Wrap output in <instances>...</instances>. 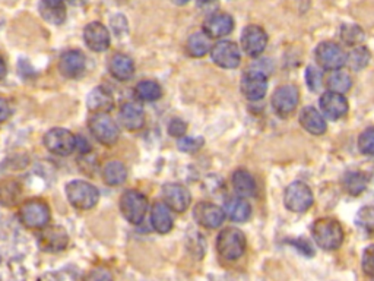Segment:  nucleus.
Masks as SVG:
<instances>
[{"instance_id": "f257e3e1", "label": "nucleus", "mask_w": 374, "mask_h": 281, "mask_svg": "<svg viewBox=\"0 0 374 281\" xmlns=\"http://www.w3.org/2000/svg\"><path fill=\"white\" fill-rule=\"evenodd\" d=\"M312 235L316 244L323 251H336L344 242L341 223L330 217L316 220L312 226Z\"/></svg>"}, {"instance_id": "f03ea898", "label": "nucleus", "mask_w": 374, "mask_h": 281, "mask_svg": "<svg viewBox=\"0 0 374 281\" xmlns=\"http://www.w3.org/2000/svg\"><path fill=\"white\" fill-rule=\"evenodd\" d=\"M247 248V240L241 230L236 227H227L220 232L217 237V251L218 255L225 261L240 259Z\"/></svg>"}, {"instance_id": "7ed1b4c3", "label": "nucleus", "mask_w": 374, "mask_h": 281, "mask_svg": "<svg viewBox=\"0 0 374 281\" xmlns=\"http://www.w3.org/2000/svg\"><path fill=\"white\" fill-rule=\"evenodd\" d=\"M66 198L75 209H93L100 201V190L86 181H72L66 185Z\"/></svg>"}, {"instance_id": "20e7f679", "label": "nucleus", "mask_w": 374, "mask_h": 281, "mask_svg": "<svg viewBox=\"0 0 374 281\" xmlns=\"http://www.w3.org/2000/svg\"><path fill=\"white\" fill-rule=\"evenodd\" d=\"M88 128L95 140L104 147H113L120 138V126L109 113H94L88 120Z\"/></svg>"}, {"instance_id": "39448f33", "label": "nucleus", "mask_w": 374, "mask_h": 281, "mask_svg": "<svg viewBox=\"0 0 374 281\" xmlns=\"http://www.w3.org/2000/svg\"><path fill=\"white\" fill-rule=\"evenodd\" d=\"M20 220L31 230H43L51 220L50 207L46 201L39 198L28 200L20 208Z\"/></svg>"}, {"instance_id": "423d86ee", "label": "nucleus", "mask_w": 374, "mask_h": 281, "mask_svg": "<svg viewBox=\"0 0 374 281\" xmlns=\"http://www.w3.org/2000/svg\"><path fill=\"white\" fill-rule=\"evenodd\" d=\"M119 205L121 216L133 226H138L144 221L149 207L147 197L138 189H129L123 192Z\"/></svg>"}, {"instance_id": "0eeeda50", "label": "nucleus", "mask_w": 374, "mask_h": 281, "mask_svg": "<svg viewBox=\"0 0 374 281\" xmlns=\"http://www.w3.org/2000/svg\"><path fill=\"white\" fill-rule=\"evenodd\" d=\"M314 58L320 69L329 70V72L342 69L348 60V55L344 48L333 41L320 43L314 50Z\"/></svg>"}, {"instance_id": "6e6552de", "label": "nucleus", "mask_w": 374, "mask_h": 281, "mask_svg": "<svg viewBox=\"0 0 374 281\" xmlns=\"http://www.w3.org/2000/svg\"><path fill=\"white\" fill-rule=\"evenodd\" d=\"M314 202L313 192L305 182H293L283 192V204L293 213H306Z\"/></svg>"}, {"instance_id": "1a4fd4ad", "label": "nucleus", "mask_w": 374, "mask_h": 281, "mask_svg": "<svg viewBox=\"0 0 374 281\" xmlns=\"http://www.w3.org/2000/svg\"><path fill=\"white\" fill-rule=\"evenodd\" d=\"M44 147L55 155L67 157L76 151V136L63 128H53L43 138Z\"/></svg>"}, {"instance_id": "9d476101", "label": "nucleus", "mask_w": 374, "mask_h": 281, "mask_svg": "<svg viewBox=\"0 0 374 281\" xmlns=\"http://www.w3.org/2000/svg\"><path fill=\"white\" fill-rule=\"evenodd\" d=\"M300 103V91L295 85H281L272 94V109L279 117L291 116Z\"/></svg>"}, {"instance_id": "9b49d317", "label": "nucleus", "mask_w": 374, "mask_h": 281, "mask_svg": "<svg viewBox=\"0 0 374 281\" xmlns=\"http://www.w3.org/2000/svg\"><path fill=\"white\" fill-rule=\"evenodd\" d=\"M240 88L247 100L259 101L268 93V74L259 69H251L243 75Z\"/></svg>"}, {"instance_id": "f8f14e48", "label": "nucleus", "mask_w": 374, "mask_h": 281, "mask_svg": "<svg viewBox=\"0 0 374 281\" xmlns=\"http://www.w3.org/2000/svg\"><path fill=\"white\" fill-rule=\"evenodd\" d=\"M212 62L222 69H236L241 63V51L234 41L222 40L211 48Z\"/></svg>"}, {"instance_id": "ddd939ff", "label": "nucleus", "mask_w": 374, "mask_h": 281, "mask_svg": "<svg viewBox=\"0 0 374 281\" xmlns=\"http://www.w3.org/2000/svg\"><path fill=\"white\" fill-rule=\"evenodd\" d=\"M268 34L259 25H247L241 32V48L247 56L259 58L268 46Z\"/></svg>"}, {"instance_id": "4468645a", "label": "nucleus", "mask_w": 374, "mask_h": 281, "mask_svg": "<svg viewBox=\"0 0 374 281\" xmlns=\"http://www.w3.org/2000/svg\"><path fill=\"white\" fill-rule=\"evenodd\" d=\"M225 217L224 208L212 202H199L193 208L194 221L205 228H209V230L221 227Z\"/></svg>"}, {"instance_id": "2eb2a0df", "label": "nucleus", "mask_w": 374, "mask_h": 281, "mask_svg": "<svg viewBox=\"0 0 374 281\" xmlns=\"http://www.w3.org/2000/svg\"><path fill=\"white\" fill-rule=\"evenodd\" d=\"M163 202L174 213H185L192 204L190 190L182 183H167L163 188Z\"/></svg>"}, {"instance_id": "dca6fc26", "label": "nucleus", "mask_w": 374, "mask_h": 281, "mask_svg": "<svg viewBox=\"0 0 374 281\" xmlns=\"http://www.w3.org/2000/svg\"><path fill=\"white\" fill-rule=\"evenodd\" d=\"M320 112L329 120H340L347 116L349 110L348 100L344 94L326 91L319 100Z\"/></svg>"}, {"instance_id": "f3484780", "label": "nucleus", "mask_w": 374, "mask_h": 281, "mask_svg": "<svg viewBox=\"0 0 374 281\" xmlns=\"http://www.w3.org/2000/svg\"><path fill=\"white\" fill-rule=\"evenodd\" d=\"M86 69V58L81 50H67L60 56L59 70L65 78L76 79L84 75Z\"/></svg>"}, {"instance_id": "a211bd4d", "label": "nucleus", "mask_w": 374, "mask_h": 281, "mask_svg": "<svg viewBox=\"0 0 374 281\" xmlns=\"http://www.w3.org/2000/svg\"><path fill=\"white\" fill-rule=\"evenodd\" d=\"M84 41L88 46V48L95 51V53H102L105 50H109L112 37L109 30L105 28L101 22H91L88 24L84 30Z\"/></svg>"}, {"instance_id": "6ab92c4d", "label": "nucleus", "mask_w": 374, "mask_h": 281, "mask_svg": "<svg viewBox=\"0 0 374 281\" xmlns=\"http://www.w3.org/2000/svg\"><path fill=\"white\" fill-rule=\"evenodd\" d=\"M69 237L67 233L63 227L59 226H47L46 228H43V232L40 233L39 237V244L40 248L46 252H60L63 251L66 246H67Z\"/></svg>"}, {"instance_id": "aec40b11", "label": "nucleus", "mask_w": 374, "mask_h": 281, "mask_svg": "<svg viewBox=\"0 0 374 281\" xmlns=\"http://www.w3.org/2000/svg\"><path fill=\"white\" fill-rule=\"evenodd\" d=\"M233 30H234L233 16L224 12L211 15L203 22V32L209 39H222L225 35L233 32Z\"/></svg>"}, {"instance_id": "412c9836", "label": "nucleus", "mask_w": 374, "mask_h": 281, "mask_svg": "<svg viewBox=\"0 0 374 281\" xmlns=\"http://www.w3.org/2000/svg\"><path fill=\"white\" fill-rule=\"evenodd\" d=\"M119 122L120 126L129 132L140 131L145 125V112L136 103H126L119 112Z\"/></svg>"}, {"instance_id": "4be33fe9", "label": "nucleus", "mask_w": 374, "mask_h": 281, "mask_svg": "<svg viewBox=\"0 0 374 281\" xmlns=\"http://www.w3.org/2000/svg\"><path fill=\"white\" fill-rule=\"evenodd\" d=\"M300 125L305 128V131L316 136L323 135L328 129L326 119L322 115V112H319L316 107H312V105H307V107L301 110Z\"/></svg>"}, {"instance_id": "5701e85b", "label": "nucleus", "mask_w": 374, "mask_h": 281, "mask_svg": "<svg viewBox=\"0 0 374 281\" xmlns=\"http://www.w3.org/2000/svg\"><path fill=\"white\" fill-rule=\"evenodd\" d=\"M86 107L93 115L94 113H109L114 107L113 94L104 86H95L94 90L88 94Z\"/></svg>"}, {"instance_id": "b1692460", "label": "nucleus", "mask_w": 374, "mask_h": 281, "mask_svg": "<svg viewBox=\"0 0 374 281\" xmlns=\"http://www.w3.org/2000/svg\"><path fill=\"white\" fill-rule=\"evenodd\" d=\"M170 208L164 202H155L151 208V226L159 235H167L173 230L174 220Z\"/></svg>"}, {"instance_id": "393cba45", "label": "nucleus", "mask_w": 374, "mask_h": 281, "mask_svg": "<svg viewBox=\"0 0 374 281\" xmlns=\"http://www.w3.org/2000/svg\"><path fill=\"white\" fill-rule=\"evenodd\" d=\"M39 9L43 20L51 25H62L66 20L65 0H41Z\"/></svg>"}, {"instance_id": "a878e982", "label": "nucleus", "mask_w": 374, "mask_h": 281, "mask_svg": "<svg viewBox=\"0 0 374 281\" xmlns=\"http://www.w3.org/2000/svg\"><path fill=\"white\" fill-rule=\"evenodd\" d=\"M109 72L117 81H129L135 74V63L128 55L116 53L109 62Z\"/></svg>"}, {"instance_id": "bb28decb", "label": "nucleus", "mask_w": 374, "mask_h": 281, "mask_svg": "<svg viewBox=\"0 0 374 281\" xmlns=\"http://www.w3.org/2000/svg\"><path fill=\"white\" fill-rule=\"evenodd\" d=\"M231 183H233V188L236 193L241 198H251L255 197L256 193V181L252 176V173H248L244 169H239L233 173V178H231Z\"/></svg>"}, {"instance_id": "cd10ccee", "label": "nucleus", "mask_w": 374, "mask_h": 281, "mask_svg": "<svg viewBox=\"0 0 374 281\" xmlns=\"http://www.w3.org/2000/svg\"><path fill=\"white\" fill-rule=\"evenodd\" d=\"M225 216L236 223H244L252 216V207L246 198H231L224 204Z\"/></svg>"}, {"instance_id": "c85d7f7f", "label": "nucleus", "mask_w": 374, "mask_h": 281, "mask_svg": "<svg viewBox=\"0 0 374 281\" xmlns=\"http://www.w3.org/2000/svg\"><path fill=\"white\" fill-rule=\"evenodd\" d=\"M128 179V169L121 162H109L102 169V181L109 186H120Z\"/></svg>"}, {"instance_id": "c756f323", "label": "nucleus", "mask_w": 374, "mask_h": 281, "mask_svg": "<svg viewBox=\"0 0 374 281\" xmlns=\"http://www.w3.org/2000/svg\"><path fill=\"white\" fill-rule=\"evenodd\" d=\"M342 186L349 193L351 197H359L363 192H366L368 186V176L363 171L352 170L344 174L342 179Z\"/></svg>"}, {"instance_id": "7c9ffc66", "label": "nucleus", "mask_w": 374, "mask_h": 281, "mask_svg": "<svg viewBox=\"0 0 374 281\" xmlns=\"http://www.w3.org/2000/svg\"><path fill=\"white\" fill-rule=\"evenodd\" d=\"M211 48H212L211 39L203 31L193 32L186 43L187 55L192 58H198V59L203 58L211 51Z\"/></svg>"}, {"instance_id": "2f4dec72", "label": "nucleus", "mask_w": 374, "mask_h": 281, "mask_svg": "<svg viewBox=\"0 0 374 281\" xmlns=\"http://www.w3.org/2000/svg\"><path fill=\"white\" fill-rule=\"evenodd\" d=\"M133 91H135L136 98H139L140 101H145V103L156 101L163 96L161 85H159L156 81H152V79H145V81L138 82Z\"/></svg>"}, {"instance_id": "473e14b6", "label": "nucleus", "mask_w": 374, "mask_h": 281, "mask_svg": "<svg viewBox=\"0 0 374 281\" xmlns=\"http://www.w3.org/2000/svg\"><path fill=\"white\" fill-rule=\"evenodd\" d=\"M326 86H328V91L338 93V94H345L351 90L352 79H351L349 74L345 72V70H342V69L333 70V72H330V75L328 77Z\"/></svg>"}, {"instance_id": "72a5a7b5", "label": "nucleus", "mask_w": 374, "mask_h": 281, "mask_svg": "<svg viewBox=\"0 0 374 281\" xmlns=\"http://www.w3.org/2000/svg\"><path fill=\"white\" fill-rule=\"evenodd\" d=\"M340 37L344 44L349 47H357L361 46L364 40V31L357 24H344L340 30Z\"/></svg>"}, {"instance_id": "f704fd0d", "label": "nucleus", "mask_w": 374, "mask_h": 281, "mask_svg": "<svg viewBox=\"0 0 374 281\" xmlns=\"http://www.w3.org/2000/svg\"><path fill=\"white\" fill-rule=\"evenodd\" d=\"M370 59H371L370 50L366 46H357L348 53L347 65H349V67L354 70H361L368 65Z\"/></svg>"}, {"instance_id": "c9c22d12", "label": "nucleus", "mask_w": 374, "mask_h": 281, "mask_svg": "<svg viewBox=\"0 0 374 281\" xmlns=\"http://www.w3.org/2000/svg\"><path fill=\"white\" fill-rule=\"evenodd\" d=\"M355 224L360 228L361 232H364L368 236H374V207L367 205L363 207L357 217H355Z\"/></svg>"}, {"instance_id": "e433bc0d", "label": "nucleus", "mask_w": 374, "mask_h": 281, "mask_svg": "<svg viewBox=\"0 0 374 281\" xmlns=\"http://www.w3.org/2000/svg\"><path fill=\"white\" fill-rule=\"evenodd\" d=\"M21 197V188L16 182H4L0 185V204L11 207Z\"/></svg>"}, {"instance_id": "4c0bfd02", "label": "nucleus", "mask_w": 374, "mask_h": 281, "mask_svg": "<svg viewBox=\"0 0 374 281\" xmlns=\"http://www.w3.org/2000/svg\"><path fill=\"white\" fill-rule=\"evenodd\" d=\"M305 78H306L307 86L310 88V91L316 93L320 90V86L323 85V72H322V69L317 66H309L306 69Z\"/></svg>"}, {"instance_id": "58836bf2", "label": "nucleus", "mask_w": 374, "mask_h": 281, "mask_svg": "<svg viewBox=\"0 0 374 281\" xmlns=\"http://www.w3.org/2000/svg\"><path fill=\"white\" fill-rule=\"evenodd\" d=\"M359 148L364 155H374V128H367L360 133Z\"/></svg>"}, {"instance_id": "ea45409f", "label": "nucleus", "mask_w": 374, "mask_h": 281, "mask_svg": "<svg viewBox=\"0 0 374 281\" xmlns=\"http://www.w3.org/2000/svg\"><path fill=\"white\" fill-rule=\"evenodd\" d=\"M205 144L203 138H189V136H183L179 139V147L180 151L187 152V154H193V152H198Z\"/></svg>"}, {"instance_id": "a19ab883", "label": "nucleus", "mask_w": 374, "mask_h": 281, "mask_svg": "<svg viewBox=\"0 0 374 281\" xmlns=\"http://www.w3.org/2000/svg\"><path fill=\"white\" fill-rule=\"evenodd\" d=\"M361 267L367 275L374 278V244L368 246V248H366V251L363 252Z\"/></svg>"}, {"instance_id": "79ce46f5", "label": "nucleus", "mask_w": 374, "mask_h": 281, "mask_svg": "<svg viewBox=\"0 0 374 281\" xmlns=\"http://www.w3.org/2000/svg\"><path fill=\"white\" fill-rule=\"evenodd\" d=\"M84 281H114L113 274L105 268H94L88 273Z\"/></svg>"}, {"instance_id": "37998d69", "label": "nucleus", "mask_w": 374, "mask_h": 281, "mask_svg": "<svg viewBox=\"0 0 374 281\" xmlns=\"http://www.w3.org/2000/svg\"><path fill=\"white\" fill-rule=\"evenodd\" d=\"M187 131V123L182 119H173L168 123V133L174 138H183Z\"/></svg>"}, {"instance_id": "c03bdc74", "label": "nucleus", "mask_w": 374, "mask_h": 281, "mask_svg": "<svg viewBox=\"0 0 374 281\" xmlns=\"http://www.w3.org/2000/svg\"><path fill=\"white\" fill-rule=\"evenodd\" d=\"M13 113V109H12V104L8 98L5 97H0V123L6 122Z\"/></svg>"}, {"instance_id": "a18cd8bd", "label": "nucleus", "mask_w": 374, "mask_h": 281, "mask_svg": "<svg viewBox=\"0 0 374 281\" xmlns=\"http://www.w3.org/2000/svg\"><path fill=\"white\" fill-rule=\"evenodd\" d=\"M90 150H91L90 144H88L82 136H76V151H79L81 154H86Z\"/></svg>"}, {"instance_id": "49530a36", "label": "nucleus", "mask_w": 374, "mask_h": 281, "mask_svg": "<svg viewBox=\"0 0 374 281\" xmlns=\"http://www.w3.org/2000/svg\"><path fill=\"white\" fill-rule=\"evenodd\" d=\"M6 70H8V67H6V62H5L4 56L0 55V81H2V79L6 77Z\"/></svg>"}, {"instance_id": "de8ad7c7", "label": "nucleus", "mask_w": 374, "mask_h": 281, "mask_svg": "<svg viewBox=\"0 0 374 281\" xmlns=\"http://www.w3.org/2000/svg\"><path fill=\"white\" fill-rule=\"evenodd\" d=\"M66 2H69L72 6H82L88 2V0H66Z\"/></svg>"}, {"instance_id": "09e8293b", "label": "nucleus", "mask_w": 374, "mask_h": 281, "mask_svg": "<svg viewBox=\"0 0 374 281\" xmlns=\"http://www.w3.org/2000/svg\"><path fill=\"white\" fill-rule=\"evenodd\" d=\"M171 2H173L174 5H179V6H183V5L189 4V2H190V0H171Z\"/></svg>"}, {"instance_id": "8fccbe9b", "label": "nucleus", "mask_w": 374, "mask_h": 281, "mask_svg": "<svg viewBox=\"0 0 374 281\" xmlns=\"http://www.w3.org/2000/svg\"><path fill=\"white\" fill-rule=\"evenodd\" d=\"M199 2L201 4H209V2H212V0H199Z\"/></svg>"}, {"instance_id": "3c124183", "label": "nucleus", "mask_w": 374, "mask_h": 281, "mask_svg": "<svg viewBox=\"0 0 374 281\" xmlns=\"http://www.w3.org/2000/svg\"><path fill=\"white\" fill-rule=\"evenodd\" d=\"M373 281H374V278H373Z\"/></svg>"}]
</instances>
